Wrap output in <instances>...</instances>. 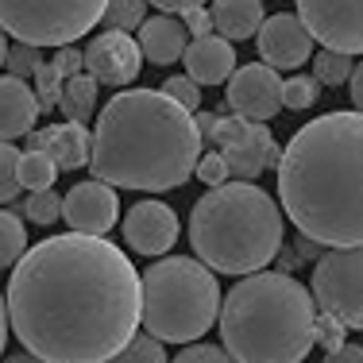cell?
<instances>
[{
	"mask_svg": "<svg viewBox=\"0 0 363 363\" xmlns=\"http://www.w3.org/2000/svg\"><path fill=\"white\" fill-rule=\"evenodd\" d=\"M209 16H213V31L224 35L228 43L259 35V28H263V20H267L263 0H213Z\"/></svg>",
	"mask_w": 363,
	"mask_h": 363,
	"instance_id": "obj_20",
	"label": "cell"
},
{
	"mask_svg": "<svg viewBox=\"0 0 363 363\" xmlns=\"http://www.w3.org/2000/svg\"><path fill=\"white\" fill-rule=\"evenodd\" d=\"M143 317L140 325L162 344H194L220 317V282L217 271L201 259L170 255L151 263L140 274Z\"/></svg>",
	"mask_w": 363,
	"mask_h": 363,
	"instance_id": "obj_6",
	"label": "cell"
},
{
	"mask_svg": "<svg viewBox=\"0 0 363 363\" xmlns=\"http://www.w3.org/2000/svg\"><path fill=\"white\" fill-rule=\"evenodd\" d=\"M39 120V97L23 77H0V140L12 143L20 135H31Z\"/></svg>",
	"mask_w": 363,
	"mask_h": 363,
	"instance_id": "obj_17",
	"label": "cell"
},
{
	"mask_svg": "<svg viewBox=\"0 0 363 363\" xmlns=\"http://www.w3.org/2000/svg\"><path fill=\"white\" fill-rule=\"evenodd\" d=\"M217 321L236 363H301L317 344V301L286 271L244 274L224 294Z\"/></svg>",
	"mask_w": 363,
	"mask_h": 363,
	"instance_id": "obj_4",
	"label": "cell"
},
{
	"mask_svg": "<svg viewBox=\"0 0 363 363\" xmlns=\"http://www.w3.org/2000/svg\"><path fill=\"white\" fill-rule=\"evenodd\" d=\"M197 128H201V140L213 143V151L228 162V174L236 182H255L263 170L279 167V159H282L271 128L259 124V120L201 112V116H197Z\"/></svg>",
	"mask_w": 363,
	"mask_h": 363,
	"instance_id": "obj_8",
	"label": "cell"
},
{
	"mask_svg": "<svg viewBox=\"0 0 363 363\" xmlns=\"http://www.w3.org/2000/svg\"><path fill=\"white\" fill-rule=\"evenodd\" d=\"M147 20V0H108L105 4V23L108 31H132V28H143Z\"/></svg>",
	"mask_w": 363,
	"mask_h": 363,
	"instance_id": "obj_25",
	"label": "cell"
},
{
	"mask_svg": "<svg viewBox=\"0 0 363 363\" xmlns=\"http://www.w3.org/2000/svg\"><path fill=\"white\" fill-rule=\"evenodd\" d=\"M4 62H8V31L0 28V66H4Z\"/></svg>",
	"mask_w": 363,
	"mask_h": 363,
	"instance_id": "obj_43",
	"label": "cell"
},
{
	"mask_svg": "<svg viewBox=\"0 0 363 363\" xmlns=\"http://www.w3.org/2000/svg\"><path fill=\"white\" fill-rule=\"evenodd\" d=\"M186 74L197 85H220L236 74V50L224 35H201L186 47Z\"/></svg>",
	"mask_w": 363,
	"mask_h": 363,
	"instance_id": "obj_18",
	"label": "cell"
},
{
	"mask_svg": "<svg viewBox=\"0 0 363 363\" xmlns=\"http://www.w3.org/2000/svg\"><path fill=\"white\" fill-rule=\"evenodd\" d=\"M279 201L313 244L363 247V112H325L290 135Z\"/></svg>",
	"mask_w": 363,
	"mask_h": 363,
	"instance_id": "obj_2",
	"label": "cell"
},
{
	"mask_svg": "<svg viewBox=\"0 0 363 363\" xmlns=\"http://www.w3.org/2000/svg\"><path fill=\"white\" fill-rule=\"evenodd\" d=\"M31 151H43L58 162V170H82L93 159V135L85 124H50L43 132H31Z\"/></svg>",
	"mask_w": 363,
	"mask_h": 363,
	"instance_id": "obj_16",
	"label": "cell"
},
{
	"mask_svg": "<svg viewBox=\"0 0 363 363\" xmlns=\"http://www.w3.org/2000/svg\"><path fill=\"white\" fill-rule=\"evenodd\" d=\"M23 255H28V228L16 213L0 209V271L16 267Z\"/></svg>",
	"mask_w": 363,
	"mask_h": 363,
	"instance_id": "obj_23",
	"label": "cell"
},
{
	"mask_svg": "<svg viewBox=\"0 0 363 363\" xmlns=\"http://www.w3.org/2000/svg\"><path fill=\"white\" fill-rule=\"evenodd\" d=\"M140 50H143V58L147 62H155V66H170V62H178L182 55H186V23H178L174 16H151V20H143V28H140Z\"/></svg>",
	"mask_w": 363,
	"mask_h": 363,
	"instance_id": "obj_19",
	"label": "cell"
},
{
	"mask_svg": "<svg viewBox=\"0 0 363 363\" xmlns=\"http://www.w3.org/2000/svg\"><path fill=\"white\" fill-rule=\"evenodd\" d=\"M58 174H62V170H58V162L50 159V155H43V151H23L20 155V189H28V194L50 189Z\"/></svg>",
	"mask_w": 363,
	"mask_h": 363,
	"instance_id": "obj_22",
	"label": "cell"
},
{
	"mask_svg": "<svg viewBox=\"0 0 363 363\" xmlns=\"http://www.w3.org/2000/svg\"><path fill=\"white\" fill-rule=\"evenodd\" d=\"M352 101H356V112H363V62H356V70H352Z\"/></svg>",
	"mask_w": 363,
	"mask_h": 363,
	"instance_id": "obj_40",
	"label": "cell"
},
{
	"mask_svg": "<svg viewBox=\"0 0 363 363\" xmlns=\"http://www.w3.org/2000/svg\"><path fill=\"white\" fill-rule=\"evenodd\" d=\"M108 0H0V28L28 47H74L101 23Z\"/></svg>",
	"mask_w": 363,
	"mask_h": 363,
	"instance_id": "obj_7",
	"label": "cell"
},
{
	"mask_svg": "<svg viewBox=\"0 0 363 363\" xmlns=\"http://www.w3.org/2000/svg\"><path fill=\"white\" fill-rule=\"evenodd\" d=\"M8 325L47 363H108L143 317L140 271L105 236H47L8 279Z\"/></svg>",
	"mask_w": 363,
	"mask_h": 363,
	"instance_id": "obj_1",
	"label": "cell"
},
{
	"mask_svg": "<svg viewBox=\"0 0 363 363\" xmlns=\"http://www.w3.org/2000/svg\"><path fill=\"white\" fill-rule=\"evenodd\" d=\"M58 108H62L66 120H74V124H85V120L93 116V108H97V82H93L89 74L70 77V82L62 85Z\"/></svg>",
	"mask_w": 363,
	"mask_h": 363,
	"instance_id": "obj_21",
	"label": "cell"
},
{
	"mask_svg": "<svg viewBox=\"0 0 363 363\" xmlns=\"http://www.w3.org/2000/svg\"><path fill=\"white\" fill-rule=\"evenodd\" d=\"M120 217V197L108 182H77L70 194L62 197V220L82 236H108Z\"/></svg>",
	"mask_w": 363,
	"mask_h": 363,
	"instance_id": "obj_14",
	"label": "cell"
},
{
	"mask_svg": "<svg viewBox=\"0 0 363 363\" xmlns=\"http://www.w3.org/2000/svg\"><path fill=\"white\" fill-rule=\"evenodd\" d=\"M201 128L194 112L162 89H124L101 108L93 132V178L108 186L167 194L186 186L201 159Z\"/></svg>",
	"mask_w": 363,
	"mask_h": 363,
	"instance_id": "obj_3",
	"label": "cell"
},
{
	"mask_svg": "<svg viewBox=\"0 0 363 363\" xmlns=\"http://www.w3.org/2000/svg\"><path fill=\"white\" fill-rule=\"evenodd\" d=\"M108 363H167V348L151 333H135L124 352H116Z\"/></svg>",
	"mask_w": 363,
	"mask_h": 363,
	"instance_id": "obj_27",
	"label": "cell"
},
{
	"mask_svg": "<svg viewBox=\"0 0 363 363\" xmlns=\"http://www.w3.org/2000/svg\"><path fill=\"white\" fill-rule=\"evenodd\" d=\"M140 70H143V50L128 31H101L85 47V74L97 85L124 89L140 77Z\"/></svg>",
	"mask_w": 363,
	"mask_h": 363,
	"instance_id": "obj_11",
	"label": "cell"
},
{
	"mask_svg": "<svg viewBox=\"0 0 363 363\" xmlns=\"http://www.w3.org/2000/svg\"><path fill=\"white\" fill-rule=\"evenodd\" d=\"M352 70H356L352 55H340V50H321V55H313V77L321 85H344V82H352Z\"/></svg>",
	"mask_w": 363,
	"mask_h": 363,
	"instance_id": "obj_26",
	"label": "cell"
},
{
	"mask_svg": "<svg viewBox=\"0 0 363 363\" xmlns=\"http://www.w3.org/2000/svg\"><path fill=\"white\" fill-rule=\"evenodd\" d=\"M8 328H12L8 325V301L0 298V352H4V344H8Z\"/></svg>",
	"mask_w": 363,
	"mask_h": 363,
	"instance_id": "obj_41",
	"label": "cell"
},
{
	"mask_svg": "<svg viewBox=\"0 0 363 363\" xmlns=\"http://www.w3.org/2000/svg\"><path fill=\"white\" fill-rule=\"evenodd\" d=\"M147 4H155L159 12L174 16V12H194V8H201L205 0H147Z\"/></svg>",
	"mask_w": 363,
	"mask_h": 363,
	"instance_id": "obj_38",
	"label": "cell"
},
{
	"mask_svg": "<svg viewBox=\"0 0 363 363\" xmlns=\"http://www.w3.org/2000/svg\"><path fill=\"white\" fill-rule=\"evenodd\" d=\"M259 58L271 70H301L306 62H313V35L306 31V23L298 20V12H279L267 16L259 28Z\"/></svg>",
	"mask_w": 363,
	"mask_h": 363,
	"instance_id": "obj_13",
	"label": "cell"
},
{
	"mask_svg": "<svg viewBox=\"0 0 363 363\" xmlns=\"http://www.w3.org/2000/svg\"><path fill=\"white\" fill-rule=\"evenodd\" d=\"M178 213L162 201H135L132 209L124 213V240L135 255H167L170 247L178 244Z\"/></svg>",
	"mask_w": 363,
	"mask_h": 363,
	"instance_id": "obj_15",
	"label": "cell"
},
{
	"mask_svg": "<svg viewBox=\"0 0 363 363\" xmlns=\"http://www.w3.org/2000/svg\"><path fill=\"white\" fill-rule=\"evenodd\" d=\"M228 108L244 120H271L279 116L282 108V77L279 70H271L267 62H252V66H240L236 74L228 77Z\"/></svg>",
	"mask_w": 363,
	"mask_h": 363,
	"instance_id": "obj_12",
	"label": "cell"
},
{
	"mask_svg": "<svg viewBox=\"0 0 363 363\" xmlns=\"http://www.w3.org/2000/svg\"><path fill=\"white\" fill-rule=\"evenodd\" d=\"M170 363H236V359L224 348H217V344H186Z\"/></svg>",
	"mask_w": 363,
	"mask_h": 363,
	"instance_id": "obj_33",
	"label": "cell"
},
{
	"mask_svg": "<svg viewBox=\"0 0 363 363\" xmlns=\"http://www.w3.org/2000/svg\"><path fill=\"white\" fill-rule=\"evenodd\" d=\"M197 178L205 182V186H224V182H228L232 174H228V162L220 159L217 151H209V155H201V159H197V170H194Z\"/></svg>",
	"mask_w": 363,
	"mask_h": 363,
	"instance_id": "obj_34",
	"label": "cell"
},
{
	"mask_svg": "<svg viewBox=\"0 0 363 363\" xmlns=\"http://www.w3.org/2000/svg\"><path fill=\"white\" fill-rule=\"evenodd\" d=\"M317 97H321V82L309 74H294L282 82V108L290 112H306L317 105Z\"/></svg>",
	"mask_w": 363,
	"mask_h": 363,
	"instance_id": "obj_24",
	"label": "cell"
},
{
	"mask_svg": "<svg viewBox=\"0 0 363 363\" xmlns=\"http://www.w3.org/2000/svg\"><path fill=\"white\" fill-rule=\"evenodd\" d=\"M20 155L23 151L0 140V205L16 201V194H20Z\"/></svg>",
	"mask_w": 363,
	"mask_h": 363,
	"instance_id": "obj_28",
	"label": "cell"
},
{
	"mask_svg": "<svg viewBox=\"0 0 363 363\" xmlns=\"http://www.w3.org/2000/svg\"><path fill=\"white\" fill-rule=\"evenodd\" d=\"M62 74L55 70L50 62H43L39 66V74H35V93H39V108H55L58 105V97H62Z\"/></svg>",
	"mask_w": 363,
	"mask_h": 363,
	"instance_id": "obj_32",
	"label": "cell"
},
{
	"mask_svg": "<svg viewBox=\"0 0 363 363\" xmlns=\"http://www.w3.org/2000/svg\"><path fill=\"white\" fill-rule=\"evenodd\" d=\"M317 340H321L328 352H336V348H340V344H344V325L321 313V317H317Z\"/></svg>",
	"mask_w": 363,
	"mask_h": 363,
	"instance_id": "obj_36",
	"label": "cell"
},
{
	"mask_svg": "<svg viewBox=\"0 0 363 363\" xmlns=\"http://www.w3.org/2000/svg\"><path fill=\"white\" fill-rule=\"evenodd\" d=\"M317 309L344 328L363 333V247H333L317 259L309 282Z\"/></svg>",
	"mask_w": 363,
	"mask_h": 363,
	"instance_id": "obj_9",
	"label": "cell"
},
{
	"mask_svg": "<svg viewBox=\"0 0 363 363\" xmlns=\"http://www.w3.org/2000/svg\"><path fill=\"white\" fill-rule=\"evenodd\" d=\"M186 16H189V23H194V35H197V39H201V35H213V31H209V28H213V16H209V12L194 8V12H186Z\"/></svg>",
	"mask_w": 363,
	"mask_h": 363,
	"instance_id": "obj_39",
	"label": "cell"
},
{
	"mask_svg": "<svg viewBox=\"0 0 363 363\" xmlns=\"http://www.w3.org/2000/svg\"><path fill=\"white\" fill-rule=\"evenodd\" d=\"M50 66H55V70L62 74V82H70V77L85 74V50H74V47H58V55L50 58Z\"/></svg>",
	"mask_w": 363,
	"mask_h": 363,
	"instance_id": "obj_35",
	"label": "cell"
},
{
	"mask_svg": "<svg viewBox=\"0 0 363 363\" xmlns=\"http://www.w3.org/2000/svg\"><path fill=\"white\" fill-rule=\"evenodd\" d=\"M279 209L267 189L252 182H224L197 197L189 213V244L194 255L217 274H255L282 252Z\"/></svg>",
	"mask_w": 363,
	"mask_h": 363,
	"instance_id": "obj_5",
	"label": "cell"
},
{
	"mask_svg": "<svg viewBox=\"0 0 363 363\" xmlns=\"http://www.w3.org/2000/svg\"><path fill=\"white\" fill-rule=\"evenodd\" d=\"M313 43L340 55H363V0H294Z\"/></svg>",
	"mask_w": 363,
	"mask_h": 363,
	"instance_id": "obj_10",
	"label": "cell"
},
{
	"mask_svg": "<svg viewBox=\"0 0 363 363\" xmlns=\"http://www.w3.org/2000/svg\"><path fill=\"white\" fill-rule=\"evenodd\" d=\"M325 363H363V344H340L325 356Z\"/></svg>",
	"mask_w": 363,
	"mask_h": 363,
	"instance_id": "obj_37",
	"label": "cell"
},
{
	"mask_svg": "<svg viewBox=\"0 0 363 363\" xmlns=\"http://www.w3.org/2000/svg\"><path fill=\"white\" fill-rule=\"evenodd\" d=\"M0 363H47V359H39V356H31V352H16V356H4Z\"/></svg>",
	"mask_w": 363,
	"mask_h": 363,
	"instance_id": "obj_42",
	"label": "cell"
},
{
	"mask_svg": "<svg viewBox=\"0 0 363 363\" xmlns=\"http://www.w3.org/2000/svg\"><path fill=\"white\" fill-rule=\"evenodd\" d=\"M8 74L12 77H35L39 66H43V55L39 47H28V43H16V47H8Z\"/></svg>",
	"mask_w": 363,
	"mask_h": 363,
	"instance_id": "obj_31",
	"label": "cell"
},
{
	"mask_svg": "<svg viewBox=\"0 0 363 363\" xmlns=\"http://www.w3.org/2000/svg\"><path fill=\"white\" fill-rule=\"evenodd\" d=\"M162 93H167L174 105H182L186 112H197V108H201V85H197L189 74L167 77V82H162Z\"/></svg>",
	"mask_w": 363,
	"mask_h": 363,
	"instance_id": "obj_30",
	"label": "cell"
},
{
	"mask_svg": "<svg viewBox=\"0 0 363 363\" xmlns=\"http://www.w3.org/2000/svg\"><path fill=\"white\" fill-rule=\"evenodd\" d=\"M23 217L35 220V224H55L58 217H62V197H58L55 189L28 194V201H23Z\"/></svg>",
	"mask_w": 363,
	"mask_h": 363,
	"instance_id": "obj_29",
	"label": "cell"
}]
</instances>
